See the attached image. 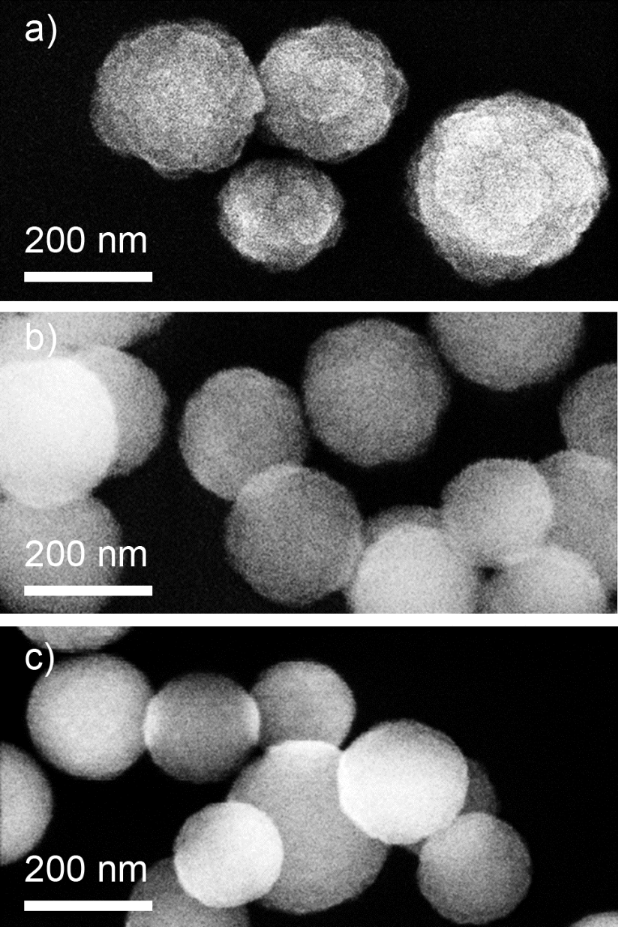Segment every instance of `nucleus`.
I'll use <instances>...</instances> for the list:
<instances>
[{
    "label": "nucleus",
    "instance_id": "obj_1",
    "mask_svg": "<svg viewBox=\"0 0 619 927\" xmlns=\"http://www.w3.org/2000/svg\"><path fill=\"white\" fill-rule=\"evenodd\" d=\"M586 123L520 92L463 102L433 124L407 173V203L463 279H522L570 255L609 193Z\"/></svg>",
    "mask_w": 619,
    "mask_h": 927
},
{
    "label": "nucleus",
    "instance_id": "obj_2",
    "mask_svg": "<svg viewBox=\"0 0 619 927\" xmlns=\"http://www.w3.org/2000/svg\"><path fill=\"white\" fill-rule=\"evenodd\" d=\"M0 490L35 507L91 496L160 445L167 394L141 359L88 346L1 362Z\"/></svg>",
    "mask_w": 619,
    "mask_h": 927
},
{
    "label": "nucleus",
    "instance_id": "obj_3",
    "mask_svg": "<svg viewBox=\"0 0 619 927\" xmlns=\"http://www.w3.org/2000/svg\"><path fill=\"white\" fill-rule=\"evenodd\" d=\"M165 27L168 41L158 42L154 26L149 29L173 92L125 36L98 71L92 121L117 122L109 133L118 127L127 136L133 131L117 150L135 135L125 153L136 156L147 138L141 157L158 144L160 152L167 137L177 153L181 146L183 177L228 167L264 108L258 72L239 40L217 23L191 20Z\"/></svg>",
    "mask_w": 619,
    "mask_h": 927
},
{
    "label": "nucleus",
    "instance_id": "obj_4",
    "mask_svg": "<svg viewBox=\"0 0 619 927\" xmlns=\"http://www.w3.org/2000/svg\"><path fill=\"white\" fill-rule=\"evenodd\" d=\"M303 390L317 438L363 467L423 453L450 399L448 377L428 342L381 319L323 334L309 351Z\"/></svg>",
    "mask_w": 619,
    "mask_h": 927
},
{
    "label": "nucleus",
    "instance_id": "obj_5",
    "mask_svg": "<svg viewBox=\"0 0 619 927\" xmlns=\"http://www.w3.org/2000/svg\"><path fill=\"white\" fill-rule=\"evenodd\" d=\"M258 76L266 133L324 162L344 161L383 139L408 95L381 39L341 20L282 34Z\"/></svg>",
    "mask_w": 619,
    "mask_h": 927
},
{
    "label": "nucleus",
    "instance_id": "obj_6",
    "mask_svg": "<svg viewBox=\"0 0 619 927\" xmlns=\"http://www.w3.org/2000/svg\"><path fill=\"white\" fill-rule=\"evenodd\" d=\"M337 746L288 741L266 748L240 773L227 800L265 811L280 834L279 879L260 904L293 914L326 910L358 897L376 879L388 845L344 813L337 789Z\"/></svg>",
    "mask_w": 619,
    "mask_h": 927
},
{
    "label": "nucleus",
    "instance_id": "obj_7",
    "mask_svg": "<svg viewBox=\"0 0 619 927\" xmlns=\"http://www.w3.org/2000/svg\"><path fill=\"white\" fill-rule=\"evenodd\" d=\"M364 525L349 490L324 472L274 467L236 497L224 525L230 565L262 596L305 605L347 585Z\"/></svg>",
    "mask_w": 619,
    "mask_h": 927
},
{
    "label": "nucleus",
    "instance_id": "obj_8",
    "mask_svg": "<svg viewBox=\"0 0 619 927\" xmlns=\"http://www.w3.org/2000/svg\"><path fill=\"white\" fill-rule=\"evenodd\" d=\"M468 759L446 734L413 720L380 723L340 755L341 807L365 834L415 846L467 805Z\"/></svg>",
    "mask_w": 619,
    "mask_h": 927
},
{
    "label": "nucleus",
    "instance_id": "obj_9",
    "mask_svg": "<svg viewBox=\"0 0 619 927\" xmlns=\"http://www.w3.org/2000/svg\"><path fill=\"white\" fill-rule=\"evenodd\" d=\"M122 573V529L101 500L35 507L1 496L0 598L6 610L96 613L111 596L77 590L118 585Z\"/></svg>",
    "mask_w": 619,
    "mask_h": 927
},
{
    "label": "nucleus",
    "instance_id": "obj_10",
    "mask_svg": "<svg viewBox=\"0 0 619 927\" xmlns=\"http://www.w3.org/2000/svg\"><path fill=\"white\" fill-rule=\"evenodd\" d=\"M153 694L146 675L123 658L91 654L58 662L31 690L30 738L69 775L114 779L146 750L143 722Z\"/></svg>",
    "mask_w": 619,
    "mask_h": 927
},
{
    "label": "nucleus",
    "instance_id": "obj_11",
    "mask_svg": "<svg viewBox=\"0 0 619 927\" xmlns=\"http://www.w3.org/2000/svg\"><path fill=\"white\" fill-rule=\"evenodd\" d=\"M178 444L202 487L235 500L258 475L300 464L308 435L298 398L285 383L236 367L213 374L188 399Z\"/></svg>",
    "mask_w": 619,
    "mask_h": 927
},
{
    "label": "nucleus",
    "instance_id": "obj_12",
    "mask_svg": "<svg viewBox=\"0 0 619 927\" xmlns=\"http://www.w3.org/2000/svg\"><path fill=\"white\" fill-rule=\"evenodd\" d=\"M481 570L456 548L439 510L396 506L371 517L344 588L355 613H476Z\"/></svg>",
    "mask_w": 619,
    "mask_h": 927
},
{
    "label": "nucleus",
    "instance_id": "obj_13",
    "mask_svg": "<svg viewBox=\"0 0 619 927\" xmlns=\"http://www.w3.org/2000/svg\"><path fill=\"white\" fill-rule=\"evenodd\" d=\"M218 227L245 259L297 270L333 246L344 228V201L332 180L298 161L257 160L234 173L218 195Z\"/></svg>",
    "mask_w": 619,
    "mask_h": 927
},
{
    "label": "nucleus",
    "instance_id": "obj_14",
    "mask_svg": "<svg viewBox=\"0 0 619 927\" xmlns=\"http://www.w3.org/2000/svg\"><path fill=\"white\" fill-rule=\"evenodd\" d=\"M143 736L152 761L171 777L217 782L233 774L259 742L258 710L233 680L191 673L152 695Z\"/></svg>",
    "mask_w": 619,
    "mask_h": 927
},
{
    "label": "nucleus",
    "instance_id": "obj_15",
    "mask_svg": "<svg viewBox=\"0 0 619 927\" xmlns=\"http://www.w3.org/2000/svg\"><path fill=\"white\" fill-rule=\"evenodd\" d=\"M417 880L444 918L484 924L507 916L526 896L531 860L518 832L485 811L460 813L422 841Z\"/></svg>",
    "mask_w": 619,
    "mask_h": 927
},
{
    "label": "nucleus",
    "instance_id": "obj_16",
    "mask_svg": "<svg viewBox=\"0 0 619 927\" xmlns=\"http://www.w3.org/2000/svg\"><path fill=\"white\" fill-rule=\"evenodd\" d=\"M439 513L453 544L472 565L497 570L546 543L552 500L536 465L487 459L446 486Z\"/></svg>",
    "mask_w": 619,
    "mask_h": 927
},
{
    "label": "nucleus",
    "instance_id": "obj_17",
    "mask_svg": "<svg viewBox=\"0 0 619 927\" xmlns=\"http://www.w3.org/2000/svg\"><path fill=\"white\" fill-rule=\"evenodd\" d=\"M435 342L465 378L499 391L546 382L572 362L584 333L581 312H435Z\"/></svg>",
    "mask_w": 619,
    "mask_h": 927
},
{
    "label": "nucleus",
    "instance_id": "obj_18",
    "mask_svg": "<svg viewBox=\"0 0 619 927\" xmlns=\"http://www.w3.org/2000/svg\"><path fill=\"white\" fill-rule=\"evenodd\" d=\"M171 858L188 894L210 907L235 908L273 889L284 849L265 811L246 801L226 800L205 806L184 822Z\"/></svg>",
    "mask_w": 619,
    "mask_h": 927
},
{
    "label": "nucleus",
    "instance_id": "obj_19",
    "mask_svg": "<svg viewBox=\"0 0 619 927\" xmlns=\"http://www.w3.org/2000/svg\"><path fill=\"white\" fill-rule=\"evenodd\" d=\"M536 466L552 500L546 543L586 559L613 592L618 580V465L569 449Z\"/></svg>",
    "mask_w": 619,
    "mask_h": 927
},
{
    "label": "nucleus",
    "instance_id": "obj_20",
    "mask_svg": "<svg viewBox=\"0 0 619 927\" xmlns=\"http://www.w3.org/2000/svg\"><path fill=\"white\" fill-rule=\"evenodd\" d=\"M251 696L259 715V744L317 741L339 746L355 717V701L343 679L314 661H287L267 669Z\"/></svg>",
    "mask_w": 619,
    "mask_h": 927
},
{
    "label": "nucleus",
    "instance_id": "obj_21",
    "mask_svg": "<svg viewBox=\"0 0 619 927\" xmlns=\"http://www.w3.org/2000/svg\"><path fill=\"white\" fill-rule=\"evenodd\" d=\"M610 591L580 555L545 543L483 581L477 612L487 614H600Z\"/></svg>",
    "mask_w": 619,
    "mask_h": 927
},
{
    "label": "nucleus",
    "instance_id": "obj_22",
    "mask_svg": "<svg viewBox=\"0 0 619 927\" xmlns=\"http://www.w3.org/2000/svg\"><path fill=\"white\" fill-rule=\"evenodd\" d=\"M171 313H7L1 332H23L1 338V350L46 336L6 360L47 355L88 346L121 349L155 334Z\"/></svg>",
    "mask_w": 619,
    "mask_h": 927
},
{
    "label": "nucleus",
    "instance_id": "obj_23",
    "mask_svg": "<svg viewBox=\"0 0 619 927\" xmlns=\"http://www.w3.org/2000/svg\"><path fill=\"white\" fill-rule=\"evenodd\" d=\"M0 862L8 865L33 850L52 818L51 786L38 764L17 747H0Z\"/></svg>",
    "mask_w": 619,
    "mask_h": 927
},
{
    "label": "nucleus",
    "instance_id": "obj_24",
    "mask_svg": "<svg viewBox=\"0 0 619 927\" xmlns=\"http://www.w3.org/2000/svg\"><path fill=\"white\" fill-rule=\"evenodd\" d=\"M617 367L589 371L565 393L560 423L570 450L618 464Z\"/></svg>",
    "mask_w": 619,
    "mask_h": 927
},
{
    "label": "nucleus",
    "instance_id": "obj_25",
    "mask_svg": "<svg viewBox=\"0 0 619 927\" xmlns=\"http://www.w3.org/2000/svg\"><path fill=\"white\" fill-rule=\"evenodd\" d=\"M130 901L134 909L126 915L131 926H248L244 906L215 908L204 905L180 885L172 858L155 863L136 884Z\"/></svg>",
    "mask_w": 619,
    "mask_h": 927
},
{
    "label": "nucleus",
    "instance_id": "obj_26",
    "mask_svg": "<svg viewBox=\"0 0 619 927\" xmlns=\"http://www.w3.org/2000/svg\"><path fill=\"white\" fill-rule=\"evenodd\" d=\"M19 629L37 646L61 652L96 650L118 641L130 630L126 626H22Z\"/></svg>",
    "mask_w": 619,
    "mask_h": 927
}]
</instances>
